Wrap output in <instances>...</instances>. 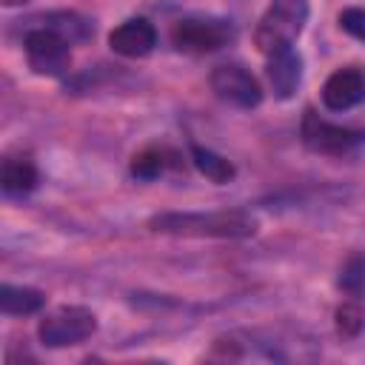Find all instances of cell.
Returning a JSON list of instances; mask_svg holds the SVG:
<instances>
[{
  "instance_id": "1",
  "label": "cell",
  "mask_w": 365,
  "mask_h": 365,
  "mask_svg": "<svg viewBox=\"0 0 365 365\" xmlns=\"http://www.w3.org/2000/svg\"><path fill=\"white\" fill-rule=\"evenodd\" d=\"M148 228L157 234H177V237H228V240H242L257 234V220L242 211H165L154 214L148 220Z\"/></svg>"
},
{
  "instance_id": "2",
  "label": "cell",
  "mask_w": 365,
  "mask_h": 365,
  "mask_svg": "<svg viewBox=\"0 0 365 365\" xmlns=\"http://www.w3.org/2000/svg\"><path fill=\"white\" fill-rule=\"evenodd\" d=\"M308 23V0H271L257 26V46L262 54H271L282 46H294L299 31Z\"/></svg>"
},
{
  "instance_id": "3",
  "label": "cell",
  "mask_w": 365,
  "mask_h": 365,
  "mask_svg": "<svg viewBox=\"0 0 365 365\" xmlns=\"http://www.w3.org/2000/svg\"><path fill=\"white\" fill-rule=\"evenodd\" d=\"M97 331V317L83 305H63L46 314L37 325V336L48 348H66L88 339Z\"/></svg>"
},
{
  "instance_id": "4",
  "label": "cell",
  "mask_w": 365,
  "mask_h": 365,
  "mask_svg": "<svg viewBox=\"0 0 365 365\" xmlns=\"http://www.w3.org/2000/svg\"><path fill=\"white\" fill-rule=\"evenodd\" d=\"M234 40V26L217 17H185L171 29V43L188 54H208Z\"/></svg>"
},
{
  "instance_id": "5",
  "label": "cell",
  "mask_w": 365,
  "mask_h": 365,
  "mask_svg": "<svg viewBox=\"0 0 365 365\" xmlns=\"http://www.w3.org/2000/svg\"><path fill=\"white\" fill-rule=\"evenodd\" d=\"M26 48V60L31 66V71L46 74V77H60L66 74L68 63H71V51H68V40L63 34H57L54 29H31L23 40Z\"/></svg>"
},
{
  "instance_id": "6",
  "label": "cell",
  "mask_w": 365,
  "mask_h": 365,
  "mask_svg": "<svg viewBox=\"0 0 365 365\" xmlns=\"http://www.w3.org/2000/svg\"><path fill=\"white\" fill-rule=\"evenodd\" d=\"M211 88L222 103L237 106V108H254L262 100V88H259L257 77L234 63L217 66L211 71Z\"/></svg>"
},
{
  "instance_id": "7",
  "label": "cell",
  "mask_w": 365,
  "mask_h": 365,
  "mask_svg": "<svg viewBox=\"0 0 365 365\" xmlns=\"http://www.w3.org/2000/svg\"><path fill=\"white\" fill-rule=\"evenodd\" d=\"M362 140L359 131L354 128H342V125H334L328 120H322L317 111H305L302 117V143L317 151V154H334V157H342L348 154L356 143Z\"/></svg>"
},
{
  "instance_id": "8",
  "label": "cell",
  "mask_w": 365,
  "mask_h": 365,
  "mask_svg": "<svg viewBox=\"0 0 365 365\" xmlns=\"http://www.w3.org/2000/svg\"><path fill=\"white\" fill-rule=\"evenodd\" d=\"M108 46L123 57H145L157 46V29L145 17H131L117 29H111Z\"/></svg>"
},
{
  "instance_id": "9",
  "label": "cell",
  "mask_w": 365,
  "mask_h": 365,
  "mask_svg": "<svg viewBox=\"0 0 365 365\" xmlns=\"http://www.w3.org/2000/svg\"><path fill=\"white\" fill-rule=\"evenodd\" d=\"M265 57H268L265 71H268V83H271L274 94L279 100H288L297 91L299 80H302V57H299V51L294 46H282V48H277V51H271Z\"/></svg>"
},
{
  "instance_id": "10",
  "label": "cell",
  "mask_w": 365,
  "mask_h": 365,
  "mask_svg": "<svg viewBox=\"0 0 365 365\" xmlns=\"http://www.w3.org/2000/svg\"><path fill=\"white\" fill-rule=\"evenodd\" d=\"M365 97V74L354 66L334 71L322 86V103L331 111H345Z\"/></svg>"
},
{
  "instance_id": "11",
  "label": "cell",
  "mask_w": 365,
  "mask_h": 365,
  "mask_svg": "<svg viewBox=\"0 0 365 365\" xmlns=\"http://www.w3.org/2000/svg\"><path fill=\"white\" fill-rule=\"evenodd\" d=\"M0 185L11 197H23L37 185V165L29 157H6L0 168Z\"/></svg>"
},
{
  "instance_id": "12",
  "label": "cell",
  "mask_w": 365,
  "mask_h": 365,
  "mask_svg": "<svg viewBox=\"0 0 365 365\" xmlns=\"http://www.w3.org/2000/svg\"><path fill=\"white\" fill-rule=\"evenodd\" d=\"M43 302H46V297L34 288H26V285H3L0 288V308L6 314H14V317L34 314L43 308Z\"/></svg>"
},
{
  "instance_id": "13",
  "label": "cell",
  "mask_w": 365,
  "mask_h": 365,
  "mask_svg": "<svg viewBox=\"0 0 365 365\" xmlns=\"http://www.w3.org/2000/svg\"><path fill=\"white\" fill-rule=\"evenodd\" d=\"M191 157H194V165L200 168V174H205L211 182H228V180H234V174H237L234 163L225 160V157H220V154L211 151V148L191 145Z\"/></svg>"
},
{
  "instance_id": "14",
  "label": "cell",
  "mask_w": 365,
  "mask_h": 365,
  "mask_svg": "<svg viewBox=\"0 0 365 365\" xmlns=\"http://www.w3.org/2000/svg\"><path fill=\"white\" fill-rule=\"evenodd\" d=\"M336 331L342 336H359L365 331V305L356 299H348L336 308Z\"/></svg>"
},
{
  "instance_id": "15",
  "label": "cell",
  "mask_w": 365,
  "mask_h": 365,
  "mask_svg": "<svg viewBox=\"0 0 365 365\" xmlns=\"http://www.w3.org/2000/svg\"><path fill=\"white\" fill-rule=\"evenodd\" d=\"M165 163H168L165 160V151H160V148H143L131 160V174L137 180H154V177H160L165 171Z\"/></svg>"
},
{
  "instance_id": "16",
  "label": "cell",
  "mask_w": 365,
  "mask_h": 365,
  "mask_svg": "<svg viewBox=\"0 0 365 365\" xmlns=\"http://www.w3.org/2000/svg\"><path fill=\"white\" fill-rule=\"evenodd\" d=\"M339 288L359 297L365 294V254H354L339 268Z\"/></svg>"
},
{
  "instance_id": "17",
  "label": "cell",
  "mask_w": 365,
  "mask_h": 365,
  "mask_svg": "<svg viewBox=\"0 0 365 365\" xmlns=\"http://www.w3.org/2000/svg\"><path fill=\"white\" fill-rule=\"evenodd\" d=\"M339 26L351 37L365 43V9H345V11H339Z\"/></svg>"
},
{
  "instance_id": "18",
  "label": "cell",
  "mask_w": 365,
  "mask_h": 365,
  "mask_svg": "<svg viewBox=\"0 0 365 365\" xmlns=\"http://www.w3.org/2000/svg\"><path fill=\"white\" fill-rule=\"evenodd\" d=\"M6 6H20V3H29V0H3Z\"/></svg>"
}]
</instances>
